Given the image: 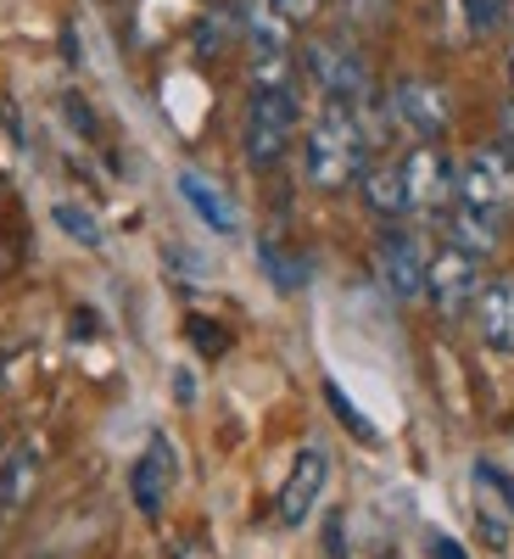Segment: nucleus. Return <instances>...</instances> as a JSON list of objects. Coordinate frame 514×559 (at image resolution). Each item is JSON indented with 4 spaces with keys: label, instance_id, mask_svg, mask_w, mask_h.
<instances>
[{
    "label": "nucleus",
    "instance_id": "nucleus-20",
    "mask_svg": "<svg viewBox=\"0 0 514 559\" xmlns=\"http://www.w3.org/2000/svg\"><path fill=\"white\" fill-rule=\"evenodd\" d=\"M274 23H308L319 12V0H263Z\"/></svg>",
    "mask_w": 514,
    "mask_h": 559
},
{
    "label": "nucleus",
    "instance_id": "nucleus-18",
    "mask_svg": "<svg viewBox=\"0 0 514 559\" xmlns=\"http://www.w3.org/2000/svg\"><path fill=\"white\" fill-rule=\"evenodd\" d=\"M324 403L336 408V419H342V426H347V431H352L358 442H381V431L369 426V419H363V408H358V403H352V397H347V392H342L336 381H324Z\"/></svg>",
    "mask_w": 514,
    "mask_h": 559
},
{
    "label": "nucleus",
    "instance_id": "nucleus-27",
    "mask_svg": "<svg viewBox=\"0 0 514 559\" xmlns=\"http://www.w3.org/2000/svg\"><path fill=\"white\" fill-rule=\"evenodd\" d=\"M375 7H381V0H375Z\"/></svg>",
    "mask_w": 514,
    "mask_h": 559
},
{
    "label": "nucleus",
    "instance_id": "nucleus-3",
    "mask_svg": "<svg viewBox=\"0 0 514 559\" xmlns=\"http://www.w3.org/2000/svg\"><path fill=\"white\" fill-rule=\"evenodd\" d=\"M308 73H313V84L324 90V102L331 107H363L369 102V62L358 57V45H347V39H313L308 45Z\"/></svg>",
    "mask_w": 514,
    "mask_h": 559
},
{
    "label": "nucleus",
    "instance_id": "nucleus-12",
    "mask_svg": "<svg viewBox=\"0 0 514 559\" xmlns=\"http://www.w3.org/2000/svg\"><path fill=\"white\" fill-rule=\"evenodd\" d=\"M470 313H476V331L492 353H514V274L481 280Z\"/></svg>",
    "mask_w": 514,
    "mask_h": 559
},
{
    "label": "nucleus",
    "instance_id": "nucleus-11",
    "mask_svg": "<svg viewBox=\"0 0 514 559\" xmlns=\"http://www.w3.org/2000/svg\"><path fill=\"white\" fill-rule=\"evenodd\" d=\"M179 476V459H174V442L168 437H152L146 453L134 459V471H129V492H134V509L146 521L163 515V503H168V487Z\"/></svg>",
    "mask_w": 514,
    "mask_h": 559
},
{
    "label": "nucleus",
    "instance_id": "nucleus-6",
    "mask_svg": "<svg viewBox=\"0 0 514 559\" xmlns=\"http://www.w3.org/2000/svg\"><path fill=\"white\" fill-rule=\"evenodd\" d=\"M476 292H481V258L458 252V247H442L426 269V297L437 302V313L447 324L464 319V308H476Z\"/></svg>",
    "mask_w": 514,
    "mask_h": 559
},
{
    "label": "nucleus",
    "instance_id": "nucleus-10",
    "mask_svg": "<svg viewBox=\"0 0 514 559\" xmlns=\"http://www.w3.org/2000/svg\"><path fill=\"white\" fill-rule=\"evenodd\" d=\"M39 476H45V442L39 437H23V442H12L7 453H0V532L28 509Z\"/></svg>",
    "mask_w": 514,
    "mask_h": 559
},
{
    "label": "nucleus",
    "instance_id": "nucleus-1",
    "mask_svg": "<svg viewBox=\"0 0 514 559\" xmlns=\"http://www.w3.org/2000/svg\"><path fill=\"white\" fill-rule=\"evenodd\" d=\"M363 163H369V134L358 123L352 107H331L308 123V140H302V174L313 191H347L352 179H363Z\"/></svg>",
    "mask_w": 514,
    "mask_h": 559
},
{
    "label": "nucleus",
    "instance_id": "nucleus-4",
    "mask_svg": "<svg viewBox=\"0 0 514 559\" xmlns=\"http://www.w3.org/2000/svg\"><path fill=\"white\" fill-rule=\"evenodd\" d=\"M453 202L503 218V213L514 207V163H509L498 146L470 152V157L458 163V174H453Z\"/></svg>",
    "mask_w": 514,
    "mask_h": 559
},
{
    "label": "nucleus",
    "instance_id": "nucleus-13",
    "mask_svg": "<svg viewBox=\"0 0 514 559\" xmlns=\"http://www.w3.org/2000/svg\"><path fill=\"white\" fill-rule=\"evenodd\" d=\"M174 191L184 197V207H191L207 229H218V236H236L241 229V213H236V202H229L218 185L207 179V174H196V168H179L174 174Z\"/></svg>",
    "mask_w": 514,
    "mask_h": 559
},
{
    "label": "nucleus",
    "instance_id": "nucleus-15",
    "mask_svg": "<svg viewBox=\"0 0 514 559\" xmlns=\"http://www.w3.org/2000/svg\"><path fill=\"white\" fill-rule=\"evenodd\" d=\"M363 202L375 207L381 218H397V213H408V191H403V174H397V163L363 168Z\"/></svg>",
    "mask_w": 514,
    "mask_h": 559
},
{
    "label": "nucleus",
    "instance_id": "nucleus-8",
    "mask_svg": "<svg viewBox=\"0 0 514 559\" xmlns=\"http://www.w3.org/2000/svg\"><path fill=\"white\" fill-rule=\"evenodd\" d=\"M324 487H331V453H324V448H302L291 459V471H286V487H279V498H274L279 526H308V515H313V503L324 498Z\"/></svg>",
    "mask_w": 514,
    "mask_h": 559
},
{
    "label": "nucleus",
    "instance_id": "nucleus-7",
    "mask_svg": "<svg viewBox=\"0 0 514 559\" xmlns=\"http://www.w3.org/2000/svg\"><path fill=\"white\" fill-rule=\"evenodd\" d=\"M392 118L414 134V140H442L453 123V102L447 90L431 79H397L392 84Z\"/></svg>",
    "mask_w": 514,
    "mask_h": 559
},
{
    "label": "nucleus",
    "instance_id": "nucleus-23",
    "mask_svg": "<svg viewBox=\"0 0 514 559\" xmlns=\"http://www.w3.org/2000/svg\"><path fill=\"white\" fill-rule=\"evenodd\" d=\"M498 134H503V157L514 163V102H503V112H498Z\"/></svg>",
    "mask_w": 514,
    "mask_h": 559
},
{
    "label": "nucleus",
    "instance_id": "nucleus-26",
    "mask_svg": "<svg viewBox=\"0 0 514 559\" xmlns=\"http://www.w3.org/2000/svg\"><path fill=\"white\" fill-rule=\"evenodd\" d=\"M509 68H514V51H509Z\"/></svg>",
    "mask_w": 514,
    "mask_h": 559
},
{
    "label": "nucleus",
    "instance_id": "nucleus-24",
    "mask_svg": "<svg viewBox=\"0 0 514 559\" xmlns=\"http://www.w3.org/2000/svg\"><path fill=\"white\" fill-rule=\"evenodd\" d=\"M174 392H179L184 403H191V397H196V381H191V376H174Z\"/></svg>",
    "mask_w": 514,
    "mask_h": 559
},
{
    "label": "nucleus",
    "instance_id": "nucleus-21",
    "mask_svg": "<svg viewBox=\"0 0 514 559\" xmlns=\"http://www.w3.org/2000/svg\"><path fill=\"white\" fill-rule=\"evenodd\" d=\"M191 342H196L202 353H213V358L229 347V336H218V331H213V319H191Z\"/></svg>",
    "mask_w": 514,
    "mask_h": 559
},
{
    "label": "nucleus",
    "instance_id": "nucleus-2",
    "mask_svg": "<svg viewBox=\"0 0 514 559\" xmlns=\"http://www.w3.org/2000/svg\"><path fill=\"white\" fill-rule=\"evenodd\" d=\"M297 134V90L291 79L279 84H252V102H247V163L252 168H274L286 157Z\"/></svg>",
    "mask_w": 514,
    "mask_h": 559
},
{
    "label": "nucleus",
    "instance_id": "nucleus-14",
    "mask_svg": "<svg viewBox=\"0 0 514 559\" xmlns=\"http://www.w3.org/2000/svg\"><path fill=\"white\" fill-rule=\"evenodd\" d=\"M498 229H503V218L476 213V207H458V202H453V213H447V247L470 252V258H487V252L498 247Z\"/></svg>",
    "mask_w": 514,
    "mask_h": 559
},
{
    "label": "nucleus",
    "instance_id": "nucleus-17",
    "mask_svg": "<svg viewBox=\"0 0 514 559\" xmlns=\"http://www.w3.org/2000/svg\"><path fill=\"white\" fill-rule=\"evenodd\" d=\"M258 258H263V269H268V280H274L279 292H302V286H308V258L279 252L274 241H263V247H258Z\"/></svg>",
    "mask_w": 514,
    "mask_h": 559
},
{
    "label": "nucleus",
    "instance_id": "nucleus-16",
    "mask_svg": "<svg viewBox=\"0 0 514 559\" xmlns=\"http://www.w3.org/2000/svg\"><path fill=\"white\" fill-rule=\"evenodd\" d=\"M51 218H57V229H62L68 241H79V247H89V252L101 247V218L89 213V207H79V202H57Z\"/></svg>",
    "mask_w": 514,
    "mask_h": 559
},
{
    "label": "nucleus",
    "instance_id": "nucleus-5",
    "mask_svg": "<svg viewBox=\"0 0 514 559\" xmlns=\"http://www.w3.org/2000/svg\"><path fill=\"white\" fill-rule=\"evenodd\" d=\"M397 174H403V191H408V213H442L453 202V163L437 140H419L408 157H397Z\"/></svg>",
    "mask_w": 514,
    "mask_h": 559
},
{
    "label": "nucleus",
    "instance_id": "nucleus-19",
    "mask_svg": "<svg viewBox=\"0 0 514 559\" xmlns=\"http://www.w3.org/2000/svg\"><path fill=\"white\" fill-rule=\"evenodd\" d=\"M503 12H509V0H464V17H470V28H476V34L498 28V23H503Z\"/></svg>",
    "mask_w": 514,
    "mask_h": 559
},
{
    "label": "nucleus",
    "instance_id": "nucleus-22",
    "mask_svg": "<svg viewBox=\"0 0 514 559\" xmlns=\"http://www.w3.org/2000/svg\"><path fill=\"white\" fill-rule=\"evenodd\" d=\"M431 559H470V554H464V543H458V537L437 532V537H431Z\"/></svg>",
    "mask_w": 514,
    "mask_h": 559
},
{
    "label": "nucleus",
    "instance_id": "nucleus-9",
    "mask_svg": "<svg viewBox=\"0 0 514 559\" xmlns=\"http://www.w3.org/2000/svg\"><path fill=\"white\" fill-rule=\"evenodd\" d=\"M375 269H381L386 292L397 302H419V297H426L431 258H426V247H419V236H408V229H386V236L375 241Z\"/></svg>",
    "mask_w": 514,
    "mask_h": 559
},
{
    "label": "nucleus",
    "instance_id": "nucleus-25",
    "mask_svg": "<svg viewBox=\"0 0 514 559\" xmlns=\"http://www.w3.org/2000/svg\"><path fill=\"white\" fill-rule=\"evenodd\" d=\"M381 559H403V554H381Z\"/></svg>",
    "mask_w": 514,
    "mask_h": 559
}]
</instances>
